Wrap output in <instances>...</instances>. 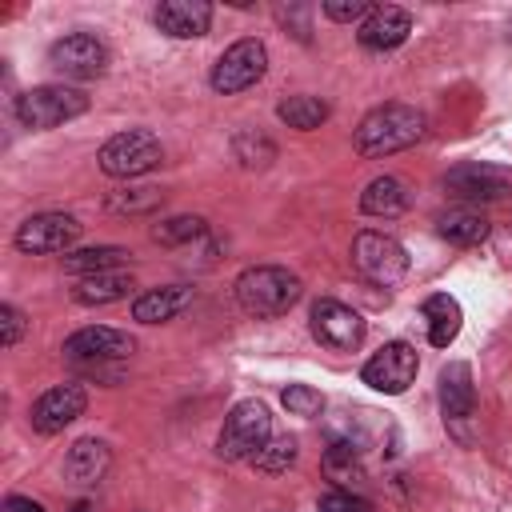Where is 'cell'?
Returning a JSON list of instances; mask_svg holds the SVG:
<instances>
[{
    "label": "cell",
    "instance_id": "obj_30",
    "mask_svg": "<svg viewBox=\"0 0 512 512\" xmlns=\"http://www.w3.org/2000/svg\"><path fill=\"white\" fill-rule=\"evenodd\" d=\"M160 244H180V240H196V236H204V220L200 216H176V220H164V224H156V232H152Z\"/></svg>",
    "mask_w": 512,
    "mask_h": 512
},
{
    "label": "cell",
    "instance_id": "obj_18",
    "mask_svg": "<svg viewBox=\"0 0 512 512\" xmlns=\"http://www.w3.org/2000/svg\"><path fill=\"white\" fill-rule=\"evenodd\" d=\"M440 408L448 420H468L476 412V384H472V368L464 360H456L440 372Z\"/></svg>",
    "mask_w": 512,
    "mask_h": 512
},
{
    "label": "cell",
    "instance_id": "obj_10",
    "mask_svg": "<svg viewBox=\"0 0 512 512\" xmlns=\"http://www.w3.org/2000/svg\"><path fill=\"white\" fill-rule=\"evenodd\" d=\"M80 228L84 224L76 216H68V212H44V216H28L16 228L12 244L20 252H28V256H52V252H64L68 244H76Z\"/></svg>",
    "mask_w": 512,
    "mask_h": 512
},
{
    "label": "cell",
    "instance_id": "obj_17",
    "mask_svg": "<svg viewBox=\"0 0 512 512\" xmlns=\"http://www.w3.org/2000/svg\"><path fill=\"white\" fill-rule=\"evenodd\" d=\"M188 304H192V288L188 284H164V288L140 292L136 304H132V316L140 324H164V320L180 316Z\"/></svg>",
    "mask_w": 512,
    "mask_h": 512
},
{
    "label": "cell",
    "instance_id": "obj_34",
    "mask_svg": "<svg viewBox=\"0 0 512 512\" xmlns=\"http://www.w3.org/2000/svg\"><path fill=\"white\" fill-rule=\"evenodd\" d=\"M4 512H44V504H36L28 496H8L4 500Z\"/></svg>",
    "mask_w": 512,
    "mask_h": 512
},
{
    "label": "cell",
    "instance_id": "obj_23",
    "mask_svg": "<svg viewBox=\"0 0 512 512\" xmlns=\"http://www.w3.org/2000/svg\"><path fill=\"white\" fill-rule=\"evenodd\" d=\"M436 228H440V236L452 240V244H480V240L488 236V220H484L480 212H472V208H452V212H444V216L436 220Z\"/></svg>",
    "mask_w": 512,
    "mask_h": 512
},
{
    "label": "cell",
    "instance_id": "obj_24",
    "mask_svg": "<svg viewBox=\"0 0 512 512\" xmlns=\"http://www.w3.org/2000/svg\"><path fill=\"white\" fill-rule=\"evenodd\" d=\"M124 256H128L124 248H116V244H100V248L68 252V256H64V268H68L72 276H96V272H112V268H120Z\"/></svg>",
    "mask_w": 512,
    "mask_h": 512
},
{
    "label": "cell",
    "instance_id": "obj_26",
    "mask_svg": "<svg viewBox=\"0 0 512 512\" xmlns=\"http://www.w3.org/2000/svg\"><path fill=\"white\" fill-rule=\"evenodd\" d=\"M252 464H256L260 472H268V476L288 472V468L296 464V440H292V436H272V440L252 456Z\"/></svg>",
    "mask_w": 512,
    "mask_h": 512
},
{
    "label": "cell",
    "instance_id": "obj_4",
    "mask_svg": "<svg viewBox=\"0 0 512 512\" xmlns=\"http://www.w3.org/2000/svg\"><path fill=\"white\" fill-rule=\"evenodd\" d=\"M272 440V416L264 400H240L224 416V428L216 436L220 460H252Z\"/></svg>",
    "mask_w": 512,
    "mask_h": 512
},
{
    "label": "cell",
    "instance_id": "obj_19",
    "mask_svg": "<svg viewBox=\"0 0 512 512\" xmlns=\"http://www.w3.org/2000/svg\"><path fill=\"white\" fill-rule=\"evenodd\" d=\"M420 316H424V324H428V340H432L436 348H448V344L460 336V320H464V312H460L456 296H448V292L428 296L424 308H420Z\"/></svg>",
    "mask_w": 512,
    "mask_h": 512
},
{
    "label": "cell",
    "instance_id": "obj_6",
    "mask_svg": "<svg viewBox=\"0 0 512 512\" xmlns=\"http://www.w3.org/2000/svg\"><path fill=\"white\" fill-rule=\"evenodd\" d=\"M96 160H100V172L124 180V176H140V172L156 168V164L164 160V148H160V140H156L152 132L128 128V132H116V136L96 152Z\"/></svg>",
    "mask_w": 512,
    "mask_h": 512
},
{
    "label": "cell",
    "instance_id": "obj_7",
    "mask_svg": "<svg viewBox=\"0 0 512 512\" xmlns=\"http://www.w3.org/2000/svg\"><path fill=\"white\" fill-rule=\"evenodd\" d=\"M48 68L68 80H96L108 72V48L92 32H72L48 48Z\"/></svg>",
    "mask_w": 512,
    "mask_h": 512
},
{
    "label": "cell",
    "instance_id": "obj_3",
    "mask_svg": "<svg viewBox=\"0 0 512 512\" xmlns=\"http://www.w3.org/2000/svg\"><path fill=\"white\" fill-rule=\"evenodd\" d=\"M16 120L32 132H48V128H60L68 120H76L80 112H88V96L80 88H68V84H40V88H28L16 96Z\"/></svg>",
    "mask_w": 512,
    "mask_h": 512
},
{
    "label": "cell",
    "instance_id": "obj_13",
    "mask_svg": "<svg viewBox=\"0 0 512 512\" xmlns=\"http://www.w3.org/2000/svg\"><path fill=\"white\" fill-rule=\"evenodd\" d=\"M136 352V340L120 328H108V324H92V328H80L64 340V356L68 360H88V364H100V360H124Z\"/></svg>",
    "mask_w": 512,
    "mask_h": 512
},
{
    "label": "cell",
    "instance_id": "obj_35",
    "mask_svg": "<svg viewBox=\"0 0 512 512\" xmlns=\"http://www.w3.org/2000/svg\"><path fill=\"white\" fill-rule=\"evenodd\" d=\"M76 512H92V508H88V504H80V508H76Z\"/></svg>",
    "mask_w": 512,
    "mask_h": 512
},
{
    "label": "cell",
    "instance_id": "obj_16",
    "mask_svg": "<svg viewBox=\"0 0 512 512\" xmlns=\"http://www.w3.org/2000/svg\"><path fill=\"white\" fill-rule=\"evenodd\" d=\"M152 20H156L160 32H168L176 40H192V36H204L208 32L212 4H204V0H164V4H156Z\"/></svg>",
    "mask_w": 512,
    "mask_h": 512
},
{
    "label": "cell",
    "instance_id": "obj_22",
    "mask_svg": "<svg viewBox=\"0 0 512 512\" xmlns=\"http://www.w3.org/2000/svg\"><path fill=\"white\" fill-rule=\"evenodd\" d=\"M132 292V276L112 268V272H96V276H80L76 288H72V300L76 304H112V300H124Z\"/></svg>",
    "mask_w": 512,
    "mask_h": 512
},
{
    "label": "cell",
    "instance_id": "obj_15",
    "mask_svg": "<svg viewBox=\"0 0 512 512\" xmlns=\"http://www.w3.org/2000/svg\"><path fill=\"white\" fill-rule=\"evenodd\" d=\"M408 32H412V16H408L404 8H396V4H376V8L360 20L356 40H360L368 52H392V48H400V44L408 40Z\"/></svg>",
    "mask_w": 512,
    "mask_h": 512
},
{
    "label": "cell",
    "instance_id": "obj_33",
    "mask_svg": "<svg viewBox=\"0 0 512 512\" xmlns=\"http://www.w3.org/2000/svg\"><path fill=\"white\" fill-rule=\"evenodd\" d=\"M0 324H4V340H0V344L12 348V344L20 340V332H24V316H20L12 304H4V308H0Z\"/></svg>",
    "mask_w": 512,
    "mask_h": 512
},
{
    "label": "cell",
    "instance_id": "obj_11",
    "mask_svg": "<svg viewBox=\"0 0 512 512\" xmlns=\"http://www.w3.org/2000/svg\"><path fill=\"white\" fill-rule=\"evenodd\" d=\"M312 336L332 352H352L364 340V316L340 300H316L312 304Z\"/></svg>",
    "mask_w": 512,
    "mask_h": 512
},
{
    "label": "cell",
    "instance_id": "obj_31",
    "mask_svg": "<svg viewBox=\"0 0 512 512\" xmlns=\"http://www.w3.org/2000/svg\"><path fill=\"white\" fill-rule=\"evenodd\" d=\"M316 512H372V504H368L364 496H352V492H344V488H332V492L320 496Z\"/></svg>",
    "mask_w": 512,
    "mask_h": 512
},
{
    "label": "cell",
    "instance_id": "obj_25",
    "mask_svg": "<svg viewBox=\"0 0 512 512\" xmlns=\"http://www.w3.org/2000/svg\"><path fill=\"white\" fill-rule=\"evenodd\" d=\"M276 116H280L288 128L312 132V128H320V124L328 120V104H324L320 96H288V100H280Z\"/></svg>",
    "mask_w": 512,
    "mask_h": 512
},
{
    "label": "cell",
    "instance_id": "obj_1",
    "mask_svg": "<svg viewBox=\"0 0 512 512\" xmlns=\"http://www.w3.org/2000/svg\"><path fill=\"white\" fill-rule=\"evenodd\" d=\"M420 136H424V112H416L412 104H380L356 128V152L376 160L412 148Z\"/></svg>",
    "mask_w": 512,
    "mask_h": 512
},
{
    "label": "cell",
    "instance_id": "obj_2",
    "mask_svg": "<svg viewBox=\"0 0 512 512\" xmlns=\"http://www.w3.org/2000/svg\"><path fill=\"white\" fill-rule=\"evenodd\" d=\"M300 292V276L276 264H256L236 276V300L248 316H280L300 300Z\"/></svg>",
    "mask_w": 512,
    "mask_h": 512
},
{
    "label": "cell",
    "instance_id": "obj_9",
    "mask_svg": "<svg viewBox=\"0 0 512 512\" xmlns=\"http://www.w3.org/2000/svg\"><path fill=\"white\" fill-rule=\"evenodd\" d=\"M416 368H420L416 348L404 344V340H388L380 352H372V356L364 360L360 380H364L368 388L384 392V396H400V392L416 380Z\"/></svg>",
    "mask_w": 512,
    "mask_h": 512
},
{
    "label": "cell",
    "instance_id": "obj_29",
    "mask_svg": "<svg viewBox=\"0 0 512 512\" xmlns=\"http://www.w3.org/2000/svg\"><path fill=\"white\" fill-rule=\"evenodd\" d=\"M280 400H284V408L292 416H320L324 412V396L316 388H308V384H288Z\"/></svg>",
    "mask_w": 512,
    "mask_h": 512
},
{
    "label": "cell",
    "instance_id": "obj_5",
    "mask_svg": "<svg viewBox=\"0 0 512 512\" xmlns=\"http://www.w3.org/2000/svg\"><path fill=\"white\" fill-rule=\"evenodd\" d=\"M352 264H356V272L364 280L388 288L408 272V252H404V244L396 236L368 228V232H356V240H352Z\"/></svg>",
    "mask_w": 512,
    "mask_h": 512
},
{
    "label": "cell",
    "instance_id": "obj_12",
    "mask_svg": "<svg viewBox=\"0 0 512 512\" xmlns=\"http://www.w3.org/2000/svg\"><path fill=\"white\" fill-rule=\"evenodd\" d=\"M444 188L460 200H500L512 192V172L500 164H456L452 172H444Z\"/></svg>",
    "mask_w": 512,
    "mask_h": 512
},
{
    "label": "cell",
    "instance_id": "obj_27",
    "mask_svg": "<svg viewBox=\"0 0 512 512\" xmlns=\"http://www.w3.org/2000/svg\"><path fill=\"white\" fill-rule=\"evenodd\" d=\"M324 472L336 484H348L352 476H360V460H356V444H332L324 452Z\"/></svg>",
    "mask_w": 512,
    "mask_h": 512
},
{
    "label": "cell",
    "instance_id": "obj_21",
    "mask_svg": "<svg viewBox=\"0 0 512 512\" xmlns=\"http://www.w3.org/2000/svg\"><path fill=\"white\" fill-rule=\"evenodd\" d=\"M108 444H100V440H76L72 448H68V456H64V476L72 480V484H96L104 472H108Z\"/></svg>",
    "mask_w": 512,
    "mask_h": 512
},
{
    "label": "cell",
    "instance_id": "obj_20",
    "mask_svg": "<svg viewBox=\"0 0 512 512\" xmlns=\"http://www.w3.org/2000/svg\"><path fill=\"white\" fill-rule=\"evenodd\" d=\"M412 204V192H408V184L400 180V176H376L364 192H360V208L368 212V216H400L404 208Z\"/></svg>",
    "mask_w": 512,
    "mask_h": 512
},
{
    "label": "cell",
    "instance_id": "obj_32",
    "mask_svg": "<svg viewBox=\"0 0 512 512\" xmlns=\"http://www.w3.org/2000/svg\"><path fill=\"white\" fill-rule=\"evenodd\" d=\"M376 4L368 0H324V16L336 20V24H352V20H364Z\"/></svg>",
    "mask_w": 512,
    "mask_h": 512
},
{
    "label": "cell",
    "instance_id": "obj_28",
    "mask_svg": "<svg viewBox=\"0 0 512 512\" xmlns=\"http://www.w3.org/2000/svg\"><path fill=\"white\" fill-rule=\"evenodd\" d=\"M160 204V188H124L108 196V212H148Z\"/></svg>",
    "mask_w": 512,
    "mask_h": 512
},
{
    "label": "cell",
    "instance_id": "obj_14",
    "mask_svg": "<svg viewBox=\"0 0 512 512\" xmlns=\"http://www.w3.org/2000/svg\"><path fill=\"white\" fill-rule=\"evenodd\" d=\"M84 408H88V392H84L80 384H56V388H48V392L32 404V428H36L40 436H56V432H64L76 416H84Z\"/></svg>",
    "mask_w": 512,
    "mask_h": 512
},
{
    "label": "cell",
    "instance_id": "obj_8",
    "mask_svg": "<svg viewBox=\"0 0 512 512\" xmlns=\"http://www.w3.org/2000/svg\"><path fill=\"white\" fill-rule=\"evenodd\" d=\"M264 72H268V48H264L260 40L244 36V40H236V44L216 60V68H212V88H216L220 96H236V92L252 88Z\"/></svg>",
    "mask_w": 512,
    "mask_h": 512
}]
</instances>
